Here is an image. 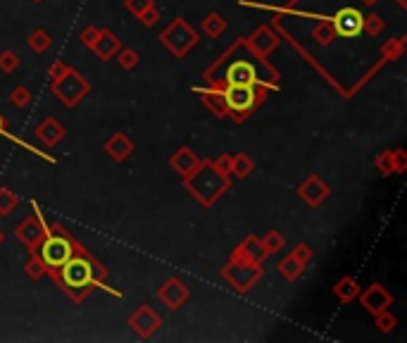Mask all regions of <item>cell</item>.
<instances>
[{
	"label": "cell",
	"instance_id": "cell-33",
	"mask_svg": "<svg viewBox=\"0 0 407 343\" xmlns=\"http://www.w3.org/2000/svg\"><path fill=\"white\" fill-rule=\"evenodd\" d=\"M362 29H367V31L371 34V36H376V34H381V29H383L381 17H376V15L364 17V24H362Z\"/></svg>",
	"mask_w": 407,
	"mask_h": 343
},
{
	"label": "cell",
	"instance_id": "cell-31",
	"mask_svg": "<svg viewBox=\"0 0 407 343\" xmlns=\"http://www.w3.org/2000/svg\"><path fill=\"white\" fill-rule=\"evenodd\" d=\"M24 272H27V275L31 277V279H40V277L45 275V265L40 263L38 255H34V258L24 265Z\"/></svg>",
	"mask_w": 407,
	"mask_h": 343
},
{
	"label": "cell",
	"instance_id": "cell-41",
	"mask_svg": "<svg viewBox=\"0 0 407 343\" xmlns=\"http://www.w3.org/2000/svg\"><path fill=\"white\" fill-rule=\"evenodd\" d=\"M3 131H5V126H3V115H0V136H3Z\"/></svg>",
	"mask_w": 407,
	"mask_h": 343
},
{
	"label": "cell",
	"instance_id": "cell-21",
	"mask_svg": "<svg viewBox=\"0 0 407 343\" xmlns=\"http://www.w3.org/2000/svg\"><path fill=\"white\" fill-rule=\"evenodd\" d=\"M202 31H205L210 38L222 36V34L226 31L224 17H222V15H207V17H205V22H202Z\"/></svg>",
	"mask_w": 407,
	"mask_h": 343
},
{
	"label": "cell",
	"instance_id": "cell-1",
	"mask_svg": "<svg viewBox=\"0 0 407 343\" xmlns=\"http://www.w3.org/2000/svg\"><path fill=\"white\" fill-rule=\"evenodd\" d=\"M186 189L191 191L195 200H200L202 205H212L214 200L222 198V194L229 189V177L224 172H219L210 160H202L200 167L186 177Z\"/></svg>",
	"mask_w": 407,
	"mask_h": 343
},
{
	"label": "cell",
	"instance_id": "cell-26",
	"mask_svg": "<svg viewBox=\"0 0 407 343\" xmlns=\"http://www.w3.org/2000/svg\"><path fill=\"white\" fill-rule=\"evenodd\" d=\"M334 36H336V31H334V27H331V22H322V24L315 27V31H312V38H315L319 45H329L331 41H334Z\"/></svg>",
	"mask_w": 407,
	"mask_h": 343
},
{
	"label": "cell",
	"instance_id": "cell-2",
	"mask_svg": "<svg viewBox=\"0 0 407 343\" xmlns=\"http://www.w3.org/2000/svg\"><path fill=\"white\" fill-rule=\"evenodd\" d=\"M45 272H53V270H45ZM60 272H62V277L53 272L57 284L62 286V291H67V293H72V295H74V289L89 293V289L93 284V272H98L101 277L108 275L105 267L96 265L91 258H84V255H77V258L72 255V258H69L67 263L60 267Z\"/></svg>",
	"mask_w": 407,
	"mask_h": 343
},
{
	"label": "cell",
	"instance_id": "cell-13",
	"mask_svg": "<svg viewBox=\"0 0 407 343\" xmlns=\"http://www.w3.org/2000/svg\"><path fill=\"white\" fill-rule=\"evenodd\" d=\"M360 300H362V305L367 307L371 315H376V312H383L388 310V305L393 303L391 293H388L386 289L381 286V284H371V286L364 291L362 295H360Z\"/></svg>",
	"mask_w": 407,
	"mask_h": 343
},
{
	"label": "cell",
	"instance_id": "cell-25",
	"mask_svg": "<svg viewBox=\"0 0 407 343\" xmlns=\"http://www.w3.org/2000/svg\"><path fill=\"white\" fill-rule=\"evenodd\" d=\"M50 34L48 31H43V29H36V31L29 36V45H31L36 53H43V50H48L50 48Z\"/></svg>",
	"mask_w": 407,
	"mask_h": 343
},
{
	"label": "cell",
	"instance_id": "cell-39",
	"mask_svg": "<svg viewBox=\"0 0 407 343\" xmlns=\"http://www.w3.org/2000/svg\"><path fill=\"white\" fill-rule=\"evenodd\" d=\"M231 160H234V155H222V158H219L217 162H212L214 167H217L219 172H224V174H231Z\"/></svg>",
	"mask_w": 407,
	"mask_h": 343
},
{
	"label": "cell",
	"instance_id": "cell-15",
	"mask_svg": "<svg viewBox=\"0 0 407 343\" xmlns=\"http://www.w3.org/2000/svg\"><path fill=\"white\" fill-rule=\"evenodd\" d=\"M200 158L193 153L191 148H179L177 153L170 158V167L177 174H182V177H188V174H193L198 167H200Z\"/></svg>",
	"mask_w": 407,
	"mask_h": 343
},
{
	"label": "cell",
	"instance_id": "cell-9",
	"mask_svg": "<svg viewBox=\"0 0 407 343\" xmlns=\"http://www.w3.org/2000/svg\"><path fill=\"white\" fill-rule=\"evenodd\" d=\"M362 24H364V17L360 15L355 8H343V10L336 13L334 20H331V27H334V31L339 34V36H343V38L360 36V34L364 31Z\"/></svg>",
	"mask_w": 407,
	"mask_h": 343
},
{
	"label": "cell",
	"instance_id": "cell-7",
	"mask_svg": "<svg viewBox=\"0 0 407 343\" xmlns=\"http://www.w3.org/2000/svg\"><path fill=\"white\" fill-rule=\"evenodd\" d=\"M224 277L229 279L231 284L236 286V291H248L262 277V270L258 267V263H246V260H236V265H229L224 270Z\"/></svg>",
	"mask_w": 407,
	"mask_h": 343
},
{
	"label": "cell",
	"instance_id": "cell-8",
	"mask_svg": "<svg viewBox=\"0 0 407 343\" xmlns=\"http://www.w3.org/2000/svg\"><path fill=\"white\" fill-rule=\"evenodd\" d=\"M222 101L231 112L246 115L255 108V89L253 86H226Z\"/></svg>",
	"mask_w": 407,
	"mask_h": 343
},
{
	"label": "cell",
	"instance_id": "cell-24",
	"mask_svg": "<svg viewBox=\"0 0 407 343\" xmlns=\"http://www.w3.org/2000/svg\"><path fill=\"white\" fill-rule=\"evenodd\" d=\"M357 293H360V291H357V284H355L350 277L341 279V282L336 284V295H339V298L343 300V303H348V300H353Z\"/></svg>",
	"mask_w": 407,
	"mask_h": 343
},
{
	"label": "cell",
	"instance_id": "cell-36",
	"mask_svg": "<svg viewBox=\"0 0 407 343\" xmlns=\"http://www.w3.org/2000/svg\"><path fill=\"white\" fill-rule=\"evenodd\" d=\"M290 255H293V258L298 260V263L307 265V263H310V260H312V255H315V253H312V248H310V246H305V243H300V246L295 248V251L290 253Z\"/></svg>",
	"mask_w": 407,
	"mask_h": 343
},
{
	"label": "cell",
	"instance_id": "cell-29",
	"mask_svg": "<svg viewBox=\"0 0 407 343\" xmlns=\"http://www.w3.org/2000/svg\"><path fill=\"white\" fill-rule=\"evenodd\" d=\"M117 62H119V67H124V69H133L138 65V53L136 50H131V48H121L117 50Z\"/></svg>",
	"mask_w": 407,
	"mask_h": 343
},
{
	"label": "cell",
	"instance_id": "cell-3",
	"mask_svg": "<svg viewBox=\"0 0 407 343\" xmlns=\"http://www.w3.org/2000/svg\"><path fill=\"white\" fill-rule=\"evenodd\" d=\"M50 89H53L55 96L60 98L62 105H65V108H74L81 101V98L89 96L91 84L84 77H81L79 72H74L72 67H67L65 72L60 74V77L53 79V86H50Z\"/></svg>",
	"mask_w": 407,
	"mask_h": 343
},
{
	"label": "cell",
	"instance_id": "cell-18",
	"mask_svg": "<svg viewBox=\"0 0 407 343\" xmlns=\"http://www.w3.org/2000/svg\"><path fill=\"white\" fill-rule=\"evenodd\" d=\"M265 248H262V241L260 238H255V236H250L246 238V241L238 246V251L234 255V260H246V263H258L260 265V260L265 258Z\"/></svg>",
	"mask_w": 407,
	"mask_h": 343
},
{
	"label": "cell",
	"instance_id": "cell-28",
	"mask_svg": "<svg viewBox=\"0 0 407 343\" xmlns=\"http://www.w3.org/2000/svg\"><path fill=\"white\" fill-rule=\"evenodd\" d=\"M17 203H20L17 194H13L10 189H0V214L13 212L15 207H17Z\"/></svg>",
	"mask_w": 407,
	"mask_h": 343
},
{
	"label": "cell",
	"instance_id": "cell-5",
	"mask_svg": "<svg viewBox=\"0 0 407 343\" xmlns=\"http://www.w3.org/2000/svg\"><path fill=\"white\" fill-rule=\"evenodd\" d=\"M36 255L40 258V263L45 265V270H60V267L74 255V243L69 241L67 236H50L48 234L43 241L38 243Z\"/></svg>",
	"mask_w": 407,
	"mask_h": 343
},
{
	"label": "cell",
	"instance_id": "cell-16",
	"mask_svg": "<svg viewBox=\"0 0 407 343\" xmlns=\"http://www.w3.org/2000/svg\"><path fill=\"white\" fill-rule=\"evenodd\" d=\"M121 48V43H119V38L114 36L110 29H103V31H98V36H96V41L91 43V50L96 53L101 60H110L117 50Z\"/></svg>",
	"mask_w": 407,
	"mask_h": 343
},
{
	"label": "cell",
	"instance_id": "cell-38",
	"mask_svg": "<svg viewBox=\"0 0 407 343\" xmlns=\"http://www.w3.org/2000/svg\"><path fill=\"white\" fill-rule=\"evenodd\" d=\"M98 31H101V29H96V27H86L84 31L79 34V38H81V43H86L91 48V43L93 41H96V36H98Z\"/></svg>",
	"mask_w": 407,
	"mask_h": 343
},
{
	"label": "cell",
	"instance_id": "cell-37",
	"mask_svg": "<svg viewBox=\"0 0 407 343\" xmlns=\"http://www.w3.org/2000/svg\"><path fill=\"white\" fill-rule=\"evenodd\" d=\"M150 5H153V0H126V10L129 13H133V15H141L143 10H148Z\"/></svg>",
	"mask_w": 407,
	"mask_h": 343
},
{
	"label": "cell",
	"instance_id": "cell-32",
	"mask_svg": "<svg viewBox=\"0 0 407 343\" xmlns=\"http://www.w3.org/2000/svg\"><path fill=\"white\" fill-rule=\"evenodd\" d=\"M17 67H20V57H17L13 50L0 55V69H3V72H15Z\"/></svg>",
	"mask_w": 407,
	"mask_h": 343
},
{
	"label": "cell",
	"instance_id": "cell-23",
	"mask_svg": "<svg viewBox=\"0 0 407 343\" xmlns=\"http://www.w3.org/2000/svg\"><path fill=\"white\" fill-rule=\"evenodd\" d=\"M255 162L250 160V155L241 153V155H234V160H231V174H236L238 179H246L250 172H253Z\"/></svg>",
	"mask_w": 407,
	"mask_h": 343
},
{
	"label": "cell",
	"instance_id": "cell-12",
	"mask_svg": "<svg viewBox=\"0 0 407 343\" xmlns=\"http://www.w3.org/2000/svg\"><path fill=\"white\" fill-rule=\"evenodd\" d=\"M298 194H300V198L307 203V205L317 207L319 203H324V198L329 196V186L324 184L317 174H312V177H307L305 182L300 184Z\"/></svg>",
	"mask_w": 407,
	"mask_h": 343
},
{
	"label": "cell",
	"instance_id": "cell-11",
	"mask_svg": "<svg viewBox=\"0 0 407 343\" xmlns=\"http://www.w3.org/2000/svg\"><path fill=\"white\" fill-rule=\"evenodd\" d=\"M158 298L170 307V310H177V307H182L186 300H188V289H186V284L179 282V279H167V282L162 284V289L158 291Z\"/></svg>",
	"mask_w": 407,
	"mask_h": 343
},
{
	"label": "cell",
	"instance_id": "cell-30",
	"mask_svg": "<svg viewBox=\"0 0 407 343\" xmlns=\"http://www.w3.org/2000/svg\"><path fill=\"white\" fill-rule=\"evenodd\" d=\"M10 101H13V105L17 108H27L29 103H31V93H29L27 86H17L13 91V96H10Z\"/></svg>",
	"mask_w": 407,
	"mask_h": 343
},
{
	"label": "cell",
	"instance_id": "cell-14",
	"mask_svg": "<svg viewBox=\"0 0 407 343\" xmlns=\"http://www.w3.org/2000/svg\"><path fill=\"white\" fill-rule=\"evenodd\" d=\"M226 84L229 86H255L258 84V72L250 62H234L226 69Z\"/></svg>",
	"mask_w": 407,
	"mask_h": 343
},
{
	"label": "cell",
	"instance_id": "cell-34",
	"mask_svg": "<svg viewBox=\"0 0 407 343\" xmlns=\"http://www.w3.org/2000/svg\"><path fill=\"white\" fill-rule=\"evenodd\" d=\"M138 20H141L145 27H153V24H155V22H158V20H160V13H158V8H155V3H153V5H150V8H148V10H143V13H141V15H138Z\"/></svg>",
	"mask_w": 407,
	"mask_h": 343
},
{
	"label": "cell",
	"instance_id": "cell-22",
	"mask_svg": "<svg viewBox=\"0 0 407 343\" xmlns=\"http://www.w3.org/2000/svg\"><path fill=\"white\" fill-rule=\"evenodd\" d=\"M302 263L293 258V255H288V258H283L281 263H279V272H281L283 279H288V282H293V279H298L302 275Z\"/></svg>",
	"mask_w": 407,
	"mask_h": 343
},
{
	"label": "cell",
	"instance_id": "cell-4",
	"mask_svg": "<svg viewBox=\"0 0 407 343\" xmlns=\"http://www.w3.org/2000/svg\"><path fill=\"white\" fill-rule=\"evenodd\" d=\"M160 41H162V45H165V48L170 50L172 55L184 57L198 43V34L188 27V22L179 17V20H174L172 24L167 27L165 31H162Z\"/></svg>",
	"mask_w": 407,
	"mask_h": 343
},
{
	"label": "cell",
	"instance_id": "cell-42",
	"mask_svg": "<svg viewBox=\"0 0 407 343\" xmlns=\"http://www.w3.org/2000/svg\"><path fill=\"white\" fill-rule=\"evenodd\" d=\"M0 241H3V231H0Z\"/></svg>",
	"mask_w": 407,
	"mask_h": 343
},
{
	"label": "cell",
	"instance_id": "cell-43",
	"mask_svg": "<svg viewBox=\"0 0 407 343\" xmlns=\"http://www.w3.org/2000/svg\"><path fill=\"white\" fill-rule=\"evenodd\" d=\"M34 3H40V0H34Z\"/></svg>",
	"mask_w": 407,
	"mask_h": 343
},
{
	"label": "cell",
	"instance_id": "cell-40",
	"mask_svg": "<svg viewBox=\"0 0 407 343\" xmlns=\"http://www.w3.org/2000/svg\"><path fill=\"white\" fill-rule=\"evenodd\" d=\"M65 69H67V65H62V62H57V65L50 67V79H57L62 72H65Z\"/></svg>",
	"mask_w": 407,
	"mask_h": 343
},
{
	"label": "cell",
	"instance_id": "cell-6",
	"mask_svg": "<svg viewBox=\"0 0 407 343\" xmlns=\"http://www.w3.org/2000/svg\"><path fill=\"white\" fill-rule=\"evenodd\" d=\"M34 210H36V214L34 217H29V219H24L20 226H17V238H20L22 243H24L27 248H34L36 251L38 248V243L43 241L45 236L50 234L48 231V224H45V219H43V214L38 212V205L34 203Z\"/></svg>",
	"mask_w": 407,
	"mask_h": 343
},
{
	"label": "cell",
	"instance_id": "cell-27",
	"mask_svg": "<svg viewBox=\"0 0 407 343\" xmlns=\"http://www.w3.org/2000/svg\"><path fill=\"white\" fill-rule=\"evenodd\" d=\"M283 243H286V238L279 234V231H269V234H267V236L262 238V248H265V253H267V255L281 251Z\"/></svg>",
	"mask_w": 407,
	"mask_h": 343
},
{
	"label": "cell",
	"instance_id": "cell-17",
	"mask_svg": "<svg viewBox=\"0 0 407 343\" xmlns=\"http://www.w3.org/2000/svg\"><path fill=\"white\" fill-rule=\"evenodd\" d=\"M62 136H65V129H62L53 117H48L36 126V138L45 145V148H53L55 143H60Z\"/></svg>",
	"mask_w": 407,
	"mask_h": 343
},
{
	"label": "cell",
	"instance_id": "cell-10",
	"mask_svg": "<svg viewBox=\"0 0 407 343\" xmlns=\"http://www.w3.org/2000/svg\"><path fill=\"white\" fill-rule=\"evenodd\" d=\"M129 327L133 329V334H138L141 339H148V336H153L155 331L162 327V317L153 310V307L143 305L129 317Z\"/></svg>",
	"mask_w": 407,
	"mask_h": 343
},
{
	"label": "cell",
	"instance_id": "cell-20",
	"mask_svg": "<svg viewBox=\"0 0 407 343\" xmlns=\"http://www.w3.org/2000/svg\"><path fill=\"white\" fill-rule=\"evenodd\" d=\"M276 43H279V41H276L274 34L269 31V29H260V31L255 34L253 38H250V48L258 50L260 55H267L272 48H276Z\"/></svg>",
	"mask_w": 407,
	"mask_h": 343
},
{
	"label": "cell",
	"instance_id": "cell-19",
	"mask_svg": "<svg viewBox=\"0 0 407 343\" xmlns=\"http://www.w3.org/2000/svg\"><path fill=\"white\" fill-rule=\"evenodd\" d=\"M105 150H108V155L112 160L121 162V160H126L133 153V143L129 141V136H126V133H114V136L105 143Z\"/></svg>",
	"mask_w": 407,
	"mask_h": 343
},
{
	"label": "cell",
	"instance_id": "cell-35",
	"mask_svg": "<svg viewBox=\"0 0 407 343\" xmlns=\"http://www.w3.org/2000/svg\"><path fill=\"white\" fill-rule=\"evenodd\" d=\"M376 327H379L381 331H391L395 327V317L388 315L386 310L383 312H376Z\"/></svg>",
	"mask_w": 407,
	"mask_h": 343
}]
</instances>
